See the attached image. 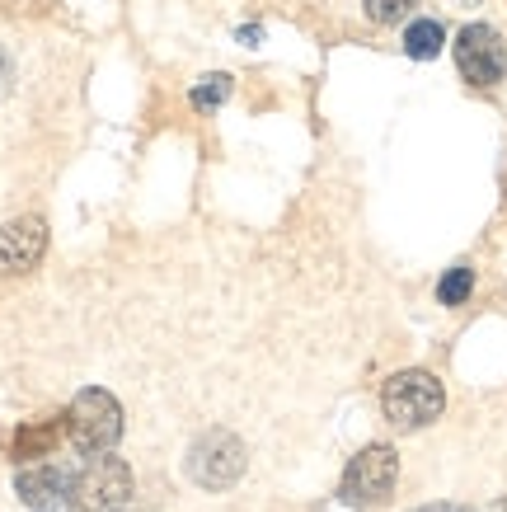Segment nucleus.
<instances>
[{"label":"nucleus","mask_w":507,"mask_h":512,"mask_svg":"<svg viewBox=\"0 0 507 512\" xmlns=\"http://www.w3.org/2000/svg\"><path fill=\"white\" fill-rule=\"evenodd\" d=\"M470 292H475V268H451L442 282H437V301L442 306H465L470 301Z\"/></svg>","instance_id":"9b49d317"},{"label":"nucleus","mask_w":507,"mask_h":512,"mask_svg":"<svg viewBox=\"0 0 507 512\" xmlns=\"http://www.w3.org/2000/svg\"><path fill=\"white\" fill-rule=\"evenodd\" d=\"M66 433V423L47 419V423H33V428H19L15 433V456H29V461H38V456H52V447H57V437Z\"/></svg>","instance_id":"9d476101"},{"label":"nucleus","mask_w":507,"mask_h":512,"mask_svg":"<svg viewBox=\"0 0 507 512\" xmlns=\"http://www.w3.org/2000/svg\"><path fill=\"white\" fill-rule=\"evenodd\" d=\"M381 409L395 428H428L432 419H442L446 390L432 372H395L381 386Z\"/></svg>","instance_id":"f257e3e1"},{"label":"nucleus","mask_w":507,"mask_h":512,"mask_svg":"<svg viewBox=\"0 0 507 512\" xmlns=\"http://www.w3.org/2000/svg\"><path fill=\"white\" fill-rule=\"evenodd\" d=\"M395 480H400V456L385 442H371L348 461L343 480H338V498L348 508H381L385 498L395 494Z\"/></svg>","instance_id":"7ed1b4c3"},{"label":"nucleus","mask_w":507,"mask_h":512,"mask_svg":"<svg viewBox=\"0 0 507 512\" xmlns=\"http://www.w3.org/2000/svg\"><path fill=\"white\" fill-rule=\"evenodd\" d=\"M33 512H80V508H66V503H47V508H33Z\"/></svg>","instance_id":"dca6fc26"},{"label":"nucleus","mask_w":507,"mask_h":512,"mask_svg":"<svg viewBox=\"0 0 507 512\" xmlns=\"http://www.w3.org/2000/svg\"><path fill=\"white\" fill-rule=\"evenodd\" d=\"M188 475H193L198 489H212V494L231 489V484L245 475V442L235 433H226V428L202 433L198 442H193V451H188Z\"/></svg>","instance_id":"20e7f679"},{"label":"nucleus","mask_w":507,"mask_h":512,"mask_svg":"<svg viewBox=\"0 0 507 512\" xmlns=\"http://www.w3.org/2000/svg\"><path fill=\"white\" fill-rule=\"evenodd\" d=\"M446 43V29L437 19H414L409 29H404V52L414 57V62H432Z\"/></svg>","instance_id":"1a4fd4ad"},{"label":"nucleus","mask_w":507,"mask_h":512,"mask_svg":"<svg viewBox=\"0 0 507 512\" xmlns=\"http://www.w3.org/2000/svg\"><path fill=\"white\" fill-rule=\"evenodd\" d=\"M118 512H123V508H118Z\"/></svg>","instance_id":"6ab92c4d"},{"label":"nucleus","mask_w":507,"mask_h":512,"mask_svg":"<svg viewBox=\"0 0 507 512\" xmlns=\"http://www.w3.org/2000/svg\"><path fill=\"white\" fill-rule=\"evenodd\" d=\"M456 66L470 85H498L507 71V47L489 24H465L456 33Z\"/></svg>","instance_id":"423d86ee"},{"label":"nucleus","mask_w":507,"mask_h":512,"mask_svg":"<svg viewBox=\"0 0 507 512\" xmlns=\"http://www.w3.org/2000/svg\"><path fill=\"white\" fill-rule=\"evenodd\" d=\"M47 254V221L43 217H15L0 231V273H29Z\"/></svg>","instance_id":"0eeeda50"},{"label":"nucleus","mask_w":507,"mask_h":512,"mask_svg":"<svg viewBox=\"0 0 507 512\" xmlns=\"http://www.w3.org/2000/svg\"><path fill=\"white\" fill-rule=\"evenodd\" d=\"M193 109L198 113H207V109H216V104H226L231 99V76H207L202 85H193Z\"/></svg>","instance_id":"f8f14e48"},{"label":"nucleus","mask_w":507,"mask_h":512,"mask_svg":"<svg viewBox=\"0 0 507 512\" xmlns=\"http://www.w3.org/2000/svg\"><path fill=\"white\" fill-rule=\"evenodd\" d=\"M76 489V470L62 466V461H29V466L15 475V494L29 503V508H47V503H66V494Z\"/></svg>","instance_id":"6e6552de"},{"label":"nucleus","mask_w":507,"mask_h":512,"mask_svg":"<svg viewBox=\"0 0 507 512\" xmlns=\"http://www.w3.org/2000/svg\"><path fill=\"white\" fill-rule=\"evenodd\" d=\"M66 433H71L76 451L104 456V451H113L118 437H123V404L99 386L80 390L76 400H71V414H66Z\"/></svg>","instance_id":"f03ea898"},{"label":"nucleus","mask_w":507,"mask_h":512,"mask_svg":"<svg viewBox=\"0 0 507 512\" xmlns=\"http://www.w3.org/2000/svg\"><path fill=\"white\" fill-rule=\"evenodd\" d=\"M5 85H10V62H5V52H0V94H5Z\"/></svg>","instance_id":"2eb2a0df"},{"label":"nucleus","mask_w":507,"mask_h":512,"mask_svg":"<svg viewBox=\"0 0 507 512\" xmlns=\"http://www.w3.org/2000/svg\"><path fill=\"white\" fill-rule=\"evenodd\" d=\"M414 512H475V508H461V503H428V508H414Z\"/></svg>","instance_id":"4468645a"},{"label":"nucleus","mask_w":507,"mask_h":512,"mask_svg":"<svg viewBox=\"0 0 507 512\" xmlns=\"http://www.w3.org/2000/svg\"><path fill=\"white\" fill-rule=\"evenodd\" d=\"M132 470H127V461H118V456H90V466L76 470V508L80 512H118L127 508V498H132Z\"/></svg>","instance_id":"39448f33"},{"label":"nucleus","mask_w":507,"mask_h":512,"mask_svg":"<svg viewBox=\"0 0 507 512\" xmlns=\"http://www.w3.org/2000/svg\"><path fill=\"white\" fill-rule=\"evenodd\" d=\"M498 512H507V498H503V503H498Z\"/></svg>","instance_id":"a211bd4d"},{"label":"nucleus","mask_w":507,"mask_h":512,"mask_svg":"<svg viewBox=\"0 0 507 512\" xmlns=\"http://www.w3.org/2000/svg\"><path fill=\"white\" fill-rule=\"evenodd\" d=\"M362 5H367L371 24H395V19L409 15V5H414V0H362Z\"/></svg>","instance_id":"ddd939ff"},{"label":"nucleus","mask_w":507,"mask_h":512,"mask_svg":"<svg viewBox=\"0 0 507 512\" xmlns=\"http://www.w3.org/2000/svg\"><path fill=\"white\" fill-rule=\"evenodd\" d=\"M456 5H479V0H456Z\"/></svg>","instance_id":"f3484780"}]
</instances>
